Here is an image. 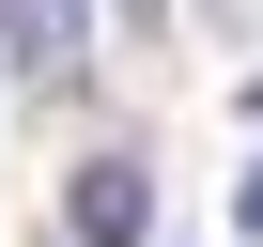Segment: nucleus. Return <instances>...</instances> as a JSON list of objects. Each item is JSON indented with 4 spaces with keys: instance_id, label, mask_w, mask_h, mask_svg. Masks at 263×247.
<instances>
[{
    "instance_id": "obj_2",
    "label": "nucleus",
    "mask_w": 263,
    "mask_h": 247,
    "mask_svg": "<svg viewBox=\"0 0 263 247\" xmlns=\"http://www.w3.org/2000/svg\"><path fill=\"white\" fill-rule=\"evenodd\" d=\"M93 47V0H0V62H16V77H62Z\"/></svg>"
},
{
    "instance_id": "obj_1",
    "label": "nucleus",
    "mask_w": 263,
    "mask_h": 247,
    "mask_svg": "<svg viewBox=\"0 0 263 247\" xmlns=\"http://www.w3.org/2000/svg\"><path fill=\"white\" fill-rule=\"evenodd\" d=\"M62 232H78V247H155V170H140V155H93L78 201H62Z\"/></svg>"
},
{
    "instance_id": "obj_4",
    "label": "nucleus",
    "mask_w": 263,
    "mask_h": 247,
    "mask_svg": "<svg viewBox=\"0 0 263 247\" xmlns=\"http://www.w3.org/2000/svg\"><path fill=\"white\" fill-rule=\"evenodd\" d=\"M124 16H171V0H124Z\"/></svg>"
},
{
    "instance_id": "obj_3",
    "label": "nucleus",
    "mask_w": 263,
    "mask_h": 247,
    "mask_svg": "<svg viewBox=\"0 0 263 247\" xmlns=\"http://www.w3.org/2000/svg\"><path fill=\"white\" fill-rule=\"evenodd\" d=\"M232 216H248V247H263V170H248V201H232Z\"/></svg>"
}]
</instances>
